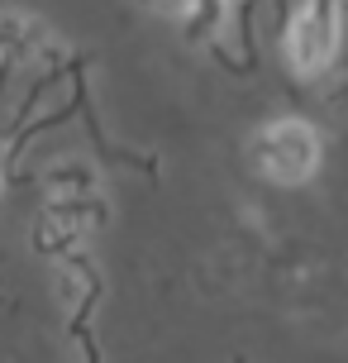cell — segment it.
Returning <instances> with one entry per match:
<instances>
[{"label":"cell","mask_w":348,"mask_h":363,"mask_svg":"<svg viewBox=\"0 0 348 363\" xmlns=\"http://www.w3.org/2000/svg\"><path fill=\"white\" fill-rule=\"evenodd\" d=\"M248 158H253L257 177L277 182V186H301V182L315 177L320 167V134L315 125L296 120V115H282L272 125H262L248 144Z\"/></svg>","instance_id":"1"},{"label":"cell","mask_w":348,"mask_h":363,"mask_svg":"<svg viewBox=\"0 0 348 363\" xmlns=\"http://www.w3.org/2000/svg\"><path fill=\"white\" fill-rule=\"evenodd\" d=\"M344 48V0H301L286 24V62L296 77H320Z\"/></svg>","instance_id":"2"}]
</instances>
